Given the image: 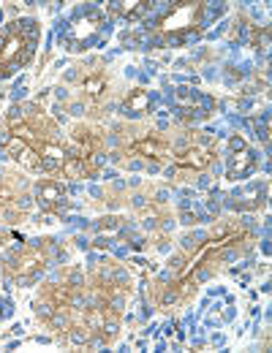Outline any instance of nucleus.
I'll return each mask as SVG.
<instances>
[{
	"label": "nucleus",
	"mask_w": 272,
	"mask_h": 353,
	"mask_svg": "<svg viewBox=\"0 0 272 353\" xmlns=\"http://www.w3.org/2000/svg\"><path fill=\"white\" fill-rule=\"evenodd\" d=\"M36 41H39V25L33 19H17L8 25V30L0 36V79L11 77L33 57Z\"/></svg>",
	"instance_id": "obj_1"
},
{
	"label": "nucleus",
	"mask_w": 272,
	"mask_h": 353,
	"mask_svg": "<svg viewBox=\"0 0 272 353\" xmlns=\"http://www.w3.org/2000/svg\"><path fill=\"white\" fill-rule=\"evenodd\" d=\"M204 11V3L199 0H182V3H175L169 8L166 17H161L158 22V33L164 36H182L188 30H193L199 25V17Z\"/></svg>",
	"instance_id": "obj_2"
},
{
	"label": "nucleus",
	"mask_w": 272,
	"mask_h": 353,
	"mask_svg": "<svg viewBox=\"0 0 272 353\" xmlns=\"http://www.w3.org/2000/svg\"><path fill=\"white\" fill-rule=\"evenodd\" d=\"M101 30H104V19L90 11V14H82V17H77L68 28H66V33H63V41L68 49H74V52H79V49H88L98 41V36H101Z\"/></svg>",
	"instance_id": "obj_3"
},
{
	"label": "nucleus",
	"mask_w": 272,
	"mask_h": 353,
	"mask_svg": "<svg viewBox=\"0 0 272 353\" xmlns=\"http://www.w3.org/2000/svg\"><path fill=\"white\" fill-rule=\"evenodd\" d=\"M6 152L19 163V166H25V169H41V161H39V152L30 147V141L28 139H22V136H8L6 139Z\"/></svg>",
	"instance_id": "obj_4"
},
{
	"label": "nucleus",
	"mask_w": 272,
	"mask_h": 353,
	"mask_svg": "<svg viewBox=\"0 0 272 353\" xmlns=\"http://www.w3.org/2000/svg\"><path fill=\"white\" fill-rule=\"evenodd\" d=\"M253 166H256V155H253L248 147L231 150V155H229V161H226V176L231 182L245 179V176L253 172Z\"/></svg>",
	"instance_id": "obj_5"
},
{
	"label": "nucleus",
	"mask_w": 272,
	"mask_h": 353,
	"mask_svg": "<svg viewBox=\"0 0 272 353\" xmlns=\"http://www.w3.org/2000/svg\"><path fill=\"white\" fill-rule=\"evenodd\" d=\"M36 201L44 207V210H57L66 204V188L55 179H41L36 185Z\"/></svg>",
	"instance_id": "obj_6"
},
{
	"label": "nucleus",
	"mask_w": 272,
	"mask_h": 353,
	"mask_svg": "<svg viewBox=\"0 0 272 353\" xmlns=\"http://www.w3.org/2000/svg\"><path fill=\"white\" fill-rule=\"evenodd\" d=\"M36 152H39V161H41L44 172H60L63 163H66V150L55 141H41Z\"/></svg>",
	"instance_id": "obj_7"
},
{
	"label": "nucleus",
	"mask_w": 272,
	"mask_h": 353,
	"mask_svg": "<svg viewBox=\"0 0 272 353\" xmlns=\"http://www.w3.org/2000/svg\"><path fill=\"white\" fill-rule=\"evenodd\" d=\"M210 161H213L210 150H207V147H202V144H196V147H188L185 152H180L175 163H177L180 169H193V172H199V169L210 166Z\"/></svg>",
	"instance_id": "obj_8"
},
{
	"label": "nucleus",
	"mask_w": 272,
	"mask_h": 353,
	"mask_svg": "<svg viewBox=\"0 0 272 353\" xmlns=\"http://www.w3.org/2000/svg\"><path fill=\"white\" fill-rule=\"evenodd\" d=\"M131 150H134L136 155L155 158V161H161V158H166V155H169V144H166V141H161V139H153V136L134 141V147H131Z\"/></svg>",
	"instance_id": "obj_9"
},
{
	"label": "nucleus",
	"mask_w": 272,
	"mask_h": 353,
	"mask_svg": "<svg viewBox=\"0 0 272 353\" xmlns=\"http://www.w3.org/2000/svg\"><path fill=\"white\" fill-rule=\"evenodd\" d=\"M41 264H44V256H39V253H22V256H17L8 264V269L17 272L19 277H33L41 269Z\"/></svg>",
	"instance_id": "obj_10"
},
{
	"label": "nucleus",
	"mask_w": 272,
	"mask_h": 353,
	"mask_svg": "<svg viewBox=\"0 0 272 353\" xmlns=\"http://www.w3.org/2000/svg\"><path fill=\"white\" fill-rule=\"evenodd\" d=\"M150 8V3L144 0H120V3H109V11L117 14V17H126V19H139L144 17Z\"/></svg>",
	"instance_id": "obj_11"
},
{
	"label": "nucleus",
	"mask_w": 272,
	"mask_h": 353,
	"mask_svg": "<svg viewBox=\"0 0 272 353\" xmlns=\"http://www.w3.org/2000/svg\"><path fill=\"white\" fill-rule=\"evenodd\" d=\"M147 109H150V92H147V90H131V95H128L126 103H123V112L131 114V117H139V114H144Z\"/></svg>",
	"instance_id": "obj_12"
},
{
	"label": "nucleus",
	"mask_w": 272,
	"mask_h": 353,
	"mask_svg": "<svg viewBox=\"0 0 272 353\" xmlns=\"http://www.w3.org/2000/svg\"><path fill=\"white\" fill-rule=\"evenodd\" d=\"M60 172H63L66 176H71V179H82V176L90 174V169H88V161H85L82 155H68Z\"/></svg>",
	"instance_id": "obj_13"
},
{
	"label": "nucleus",
	"mask_w": 272,
	"mask_h": 353,
	"mask_svg": "<svg viewBox=\"0 0 272 353\" xmlns=\"http://www.w3.org/2000/svg\"><path fill=\"white\" fill-rule=\"evenodd\" d=\"M46 299H49V305L52 307H66L68 302H71V288L68 285H52L49 291H46Z\"/></svg>",
	"instance_id": "obj_14"
},
{
	"label": "nucleus",
	"mask_w": 272,
	"mask_h": 353,
	"mask_svg": "<svg viewBox=\"0 0 272 353\" xmlns=\"http://www.w3.org/2000/svg\"><path fill=\"white\" fill-rule=\"evenodd\" d=\"M109 88V82H106V77L104 74H93L85 79V92H88V98H101L104 92Z\"/></svg>",
	"instance_id": "obj_15"
},
{
	"label": "nucleus",
	"mask_w": 272,
	"mask_h": 353,
	"mask_svg": "<svg viewBox=\"0 0 272 353\" xmlns=\"http://www.w3.org/2000/svg\"><path fill=\"white\" fill-rule=\"evenodd\" d=\"M8 201H11V193H8V190H0V210H3Z\"/></svg>",
	"instance_id": "obj_16"
},
{
	"label": "nucleus",
	"mask_w": 272,
	"mask_h": 353,
	"mask_svg": "<svg viewBox=\"0 0 272 353\" xmlns=\"http://www.w3.org/2000/svg\"><path fill=\"white\" fill-rule=\"evenodd\" d=\"M3 242H6V234H0V245H3Z\"/></svg>",
	"instance_id": "obj_17"
}]
</instances>
